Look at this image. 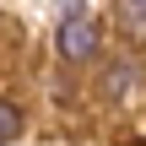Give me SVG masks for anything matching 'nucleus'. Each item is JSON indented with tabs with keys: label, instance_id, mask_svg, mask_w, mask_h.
Segmentation results:
<instances>
[{
	"label": "nucleus",
	"instance_id": "f257e3e1",
	"mask_svg": "<svg viewBox=\"0 0 146 146\" xmlns=\"http://www.w3.org/2000/svg\"><path fill=\"white\" fill-rule=\"evenodd\" d=\"M141 92H146V65H141V60L119 54V60L103 65V103H114V108H135Z\"/></svg>",
	"mask_w": 146,
	"mask_h": 146
},
{
	"label": "nucleus",
	"instance_id": "f03ea898",
	"mask_svg": "<svg viewBox=\"0 0 146 146\" xmlns=\"http://www.w3.org/2000/svg\"><path fill=\"white\" fill-rule=\"evenodd\" d=\"M98 43H103V33H98L92 16H65V27L54 33V49H60L65 65H87V60H98Z\"/></svg>",
	"mask_w": 146,
	"mask_h": 146
},
{
	"label": "nucleus",
	"instance_id": "7ed1b4c3",
	"mask_svg": "<svg viewBox=\"0 0 146 146\" xmlns=\"http://www.w3.org/2000/svg\"><path fill=\"white\" fill-rule=\"evenodd\" d=\"M114 22H119V33H125L130 43H146V5H135V0H119Z\"/></svg>",
	"mask_w": 146,
	"mask_h": 146
},
{
	"label": "nucleus",
	"instance_id": "20e7f679",
	"mask_svg": "<svg viewBox=\"0 0 146 146\" xmlns=\"http://www.w3.org/2000/svg\"><path fill=\"white\" fill-rule=\"evenodd\" d=\"M16 135H22V108L11 98H0V146H11Z\"/></svg>",
	"mask_w": 146,
	"mask_h": 146
},
{
	"label": "nucleus",
	"instance_id": "39448f33",
	"mask_svg": "<svg viewBox=\"0 0 146 146\" xmlns=\"http://www.w3.org/2000/svg\"><path fill=\"white\" fill-rule=\"evenodd\" d=\"M135 5H146V0H135Z\"/></svg>",
	"mask_w": 146,
	"mask_h": 146
}]
</instances>
